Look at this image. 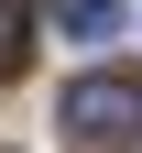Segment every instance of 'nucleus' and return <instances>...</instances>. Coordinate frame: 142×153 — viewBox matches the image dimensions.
Instances as JSON below:
<instances>
[{"label":"nucleus","instance_id":"7ed1b4c3","mask_svg":"<svg viewBox=\"0 0 142 153\" xmlns=\"http://www.w3.org/2000/svg\"><path fill=\"white\" fill-rule=\"evenodd\" d=\"M33 33H44V22H33L22 0H0V76H22V66H33Z\"/></svg>","mask_w":142,"mask_h":153},{"label":"nucleus","instance_id":"f03ea898","mask_svg":"<svg viewBox=\"0 0 142 153\" xmlns=\"http://www.w3.org/2000/svg\"><path fill=\"white\" fill-rule=\"evenodd\" d=\"M44 22L66 33V44H109V33L131 22V11H120V0H44Z\"/></svg>","mask_w":142,"mask_h":153},{"label":"nucleus","instance_id":"f257e3e1","mask_svg":"<svg viewBox=\"0 0 142 153\" xmlns=\"http://www.w3.org/2000/svg\"><path fill=\"white\" fill-rule=\"evenodd\" d=\"M66 142L77 153H142V76L131 66H88L66 88Z\"/></svg>","mask_w":142,"mask_h":153}]
</instances>
